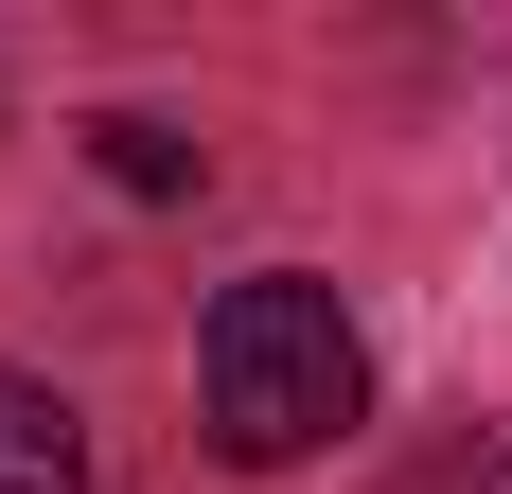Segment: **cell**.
Returning <instances> with one entry per match:
<instances>
[{
    "label": "cell",
    "instance_id": "3957f363",
    "mask_svg": "<svg viewBox=\"0 0 512 494\" xmlns=\"http://www.w3.org/2000/svg\"><path fill=\"white\" fill-rule=\"evenodd\" d=\"M89 159L124 177V195H195V177H212V142H177L159 106H106V124H89Z\"/></svg>",
    "mask_w": 512,
    "mask_h": 494
},
{
    "label": "cell",
    "instance_id": "7a4b0ae2",
    "mask_svg": "<svg viewBox=\"0 0 512 494\" xmlns=\"http://www.w3.org/2000/svg\"><path fill=\"white\" fill-rule=\"evenodd\" d=\"M0 494H89V424L36 371H0Z\"/></svg>",
    "mask_w": 512,
    "mask_h": 494
},
{
    "label": "cell",
    "instance_id": "277c9868",
    "mask_svg": "<svg viewBox=\"0 0 512 494\" xmlns=\"http://www.w3.org/2000/svg\"><path fill=\"white\" fill-rule=\"evenodd\" d=\"M407 494H512V424H460V442L424 459V477H407Z\"/></svg>",
    "mask_w": 512,
    "mask_h": 494
},
{
    "label": "cell",
    "instance_id": "6da1fadb",
    "mask_svg": "<svg viewBox=\"0 0 512 494\" xmlns=\"http://www.w3.org/2000/svg\"><path fill=\"white\" fill-rule=\"evenodd\" d=\"M195 389H212V459L283 477V459H318V442H336V424L371 406V336L336 318V283L265 265V283H230V300H212Z\"/></svg>",
    "mask_w": 512,
    "mask_h": 494
}]
</instances>
